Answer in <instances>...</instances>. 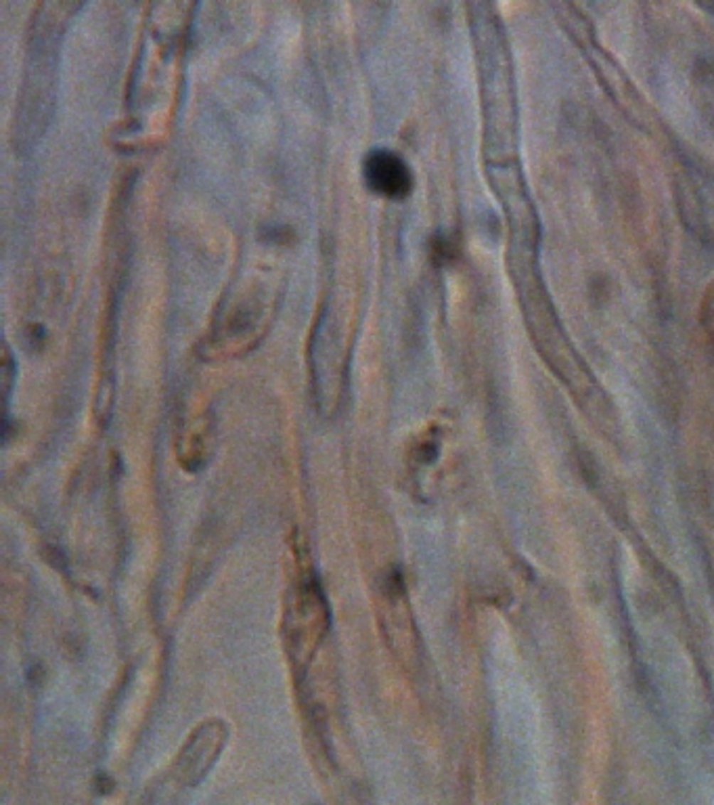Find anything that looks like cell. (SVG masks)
Here are the masks:
<instances>
[{
  "label": "cell",
  "instance_id": "cell-1",
  "mask_svg": "<svg viewBox=\"0 0 714 805\" xmlns=\"http://www.w3.org/2000/svg\"><path fill=\"white\" fill-rule=\"evenodd\" d=\"M68 4H42L32 19L28 76L23 82L21 120H28V135H36L38 120H46V107L50 101V86L55 72L57 44L63 30Z\"/></svg>",
  "mask_w": 714,
  "mask_h": 805
},
{
  "label": "cell",
  "instance_id": "cell-2",
  "mask_svg": "<svg viewBox=\"0 0 714 805\" xmlns=\"http://www.w3.org/2000/svg\"><path fill=\"white\" fill-rule=\"evenodd\" d=\"M329 625L327 602L314 579H302L292 589L283 616V640L292 661L306 665L321 644Z\"/></svg>",
  "mask_w": 714,
  "mask_h": 805
},
{
  "label": "cell",
  "instance_id": "cell-3",
  "mask_svg": "<svg viewBox=\"0 0 714 805\" xmlns=\"http://www.w3.org/2000/svg\"><path fill=\"white\" fill-rule=\"evenodd\" d=\"M264 308L260 302L243 300L225 308V312L216 319L214 330L208 334L206 354L212 357H228L247 350L254 346V338H262Z\"/></svg>",
  "mask_w": 714,
  "mask_h": 805
},
{
  "label": "cell",
  "instance_id": "cell-4",
  "mask_svg": "<svg viewBox=\"0 0 714 805\" xmlns=\"http://www.w3.org/2000/svg\"><path fill=\"white\" fill-rule=\"evenodd\" d=\"M367 185L383 197L400 199L413 189V174L407 162L392 149H371L363 164Z\"/></svg>",
  "mask_w": 714,
  "mask_h": 805
}]
</instances>
